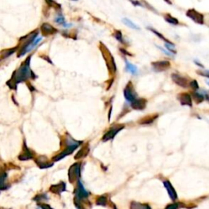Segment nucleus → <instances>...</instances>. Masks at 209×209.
Masks as SVG:
<instances>
[{"mask_svg":"<svg viewBox=\"0 0 209 209\" xmlns=\"http://www.w3.org/2000/svg\"><path fill=\"white\" fill-rule=\"evenodd\" d=\"M89 195V193L87 191V190L83 188L82 183H81L80 180L78 181V187L76 189L75 192V198H74V203H78L79 201L83 199H85L87 198Z\"/></svg>","mask_w":209,"mask_h":209,"instance_id":"nucleus-3","label":"nucleus"},{"mask_svg":"<svg viewBox=\"0 0 209 209\" xmlns=\"http://www.w3.org/2000/svg\"><path fill=\"white\" fill-rule=\"evenodd\" d=\"M164 19H165L166 21L168 22V23H169V24H171V25H179V21H178L177 18L172 17V16H171V15H169V14L165 15V17H164Z\"/></svg>","mask_w":209,"mask_h":209,"instance_id":"nucleus-16","label":"nucleus"},{"mask_svg":"<svg viewBox=\"0 0 209 209\" xmlns=\"http://www.w3.org/2000/svg\"><path fill=\"white\" fill-rule=\"evenodd\" d=\"M148 29H150V30H151V31L153 32L154 34H156L157 36L158 37V38H160L162 40H163V41H165L166 42V44H173V45H174V44H173L172 42L171 41H169V40H168V39H166L165 37L163 36V34H161L159 32H158L157 30H155L154 29H153V28H150V27H148Z\"/></svg>","mask_w":209,"mask_h":209,"instance_id":"nucleus-18","label":"nucleus"},{"mask_svg":"<svg viewBox=\"0 0 209 209\" xmlns=\"http://www.w3.org/2000/svg\"><path fill=\"white\" fill-rule=\"evenodd\" d=\"M29 61H30V57L27 59L24 64H22V66L18 69V70L15 72V78H12V80H14L15 84L22 82L28 79L31 77V74H33L29 69Z\"/></svg>","mask_w":209,"mask_h":209,"instance_id":"nucleus-1","label":"nucleus"},{"mask_svg":"<svg viewBox=\"0 0 209 209\" xmlns=\"http://www.w3.org/2000/svg\"><path fill=\"white\" fill-rule=\"evenodd\" d=\"M131 1V2L132 3L133 5H135V6H139V7H143V5L141 4V2H139V1H136V0H130Z\"/></svg>","mask_w":209,"mask_h":209,"instance_id":"nucleus-29","label":"nucleus"},{"mask_svg":"<svg viewBox=\"0 0 209 209\" xmlns=\"http://www.w3.org/2000/svg\"><path fill=\"white\" fill-rule=\"evenodd\" d=\"M131 208H150V206L146 204H141V203H136L133 202L131 205Z\"/></svg>","mask_w":209,"mask_h":209,"instance_id":"nucleus-22","label":"nucleus"},{"mask_svg":"<svg viewBox=\"0 0 209 209\" xmlns=\"http://www.w3.org/2000/svg\"><path fill=\"white\" fill-rule=\"evenodd\" d=\"M126 69L127 70L129 71L132 74H136V72H137V68H136V66H133L132 64L129 63L127 61H126Z\"/></svg>","mask_w":209,"mask_h":209,"instance_id":"nucleus-20","label":"nucleus"},{"mask_svg":"<svg viewBox=\"0 0 209 209\" xmlns=\"http://www.w3.org/2000/svg\"><path fill=\"white\" fill-rule=\"evenodd\" d=\"M55 21H56L57 24L63 25H65V18H64V17L62 15L60 14L55 18Z\"/></svg>","mask_w":209,"mask_h":209,"instance_id":"nucleus-24","label":"nucleus"},{"mask_svg":"<svg viewBox=\"0 0 209 209\" xmlns=\"http://www.w3.org/2000/svg\"><path fill=\"white\" fill-rule=\"evenodd\" d=\"M123 22L127 26H128L129 28H131V29H140V27L137 26L135 23H133V22L131 21V20L127 19V18H124V19H123Z\"/></svg>","mask_w":209,"mask_h":209,"instance_id":"nucleus-17","label":"nucleus"},{"mask_svg":"<svg viewBox=\"0 0 209 209\" xmlns=\"http://www.w3.org/2000/svg\"><path fill=\"white\" fill-rule=\"evenodd\" d=\"M158 117V114H154V115H150V116L146 117L143 119H141L140 121V124H150L154 122V120Z\"/></svg>","mask_w":209,"mask_h":209,"instance_id":"nucleus-14","label":"nucleus"},{"mask_svg":"<svg viewBox=\"0 0 209 209\" xmlns=\"http://www.w3.org/2000/svg\"><path fill=\"white\" fill-rule=\"evenodd\" d=\"M114 37L116 38L117 40H119V42H122L123 43V35H122V33L120 31H116L115 34H114Z\"/></svg>","mask_w":209,"mask_h":209,"instance_id":"nucleus-25","label":"nucleus"},{"mask_svg":"<svg viewBox=\"0 0 209 209\" xmlns=\"http://www.w3.org/2000/svg\"><path fill=\"white\" fill-rule=\"evenodd\" d=\"M51 192L56 193V194H60L62 191H65L66 190V185L64 184L63 182L60 183V184H57V185H51V188H50Z\"/></svg>","mask_w":209,"mask_h":209,"instance_id":"nucleus-13","label":"nucleus"},{"mask_svg":"<svg viewBox=\"0 0 209 209\" xmlns=\"http://www.w3.org/2000/svg\"><path fill=\"white\" fill-rule=\"evenodd\" d=\"M190 86L192 88H194V89H199V84H198V82L196 80H192L191 82H190Z\"/></svg>","mask_w":209,"mask_h":209,"instance_id":"nucleus-26","label":"nucleus"},{"mask_svg":"<svg viewBox=\"0 0 209 209\" xmlns=\"http://www.w3.org/2000/svg\"><path fill=\"white\" fill-rule=\"evenodd\" d=\"M41 30L44 35L53 34H55V33H56V31H57V30H56V29H55L52 25L48 24V23H44V24L42 25Z\"/></svg>","mask_w":209,"mask_h":209,"instance_id":"nucleus-12","label":"nucleus"},{"mask_svg":"<svg viewBox=\"0 0 209 209\" xmlns=\"http://www.w3.org/2000/svg\"><path fill=\"white\" fill-rule=\"evenodd\" d=\"M186 16L197 24L203 25L204 23V16L194 8L188 10L186 12Z\"/></svg>","mask_w":209,"mask_h":209,"instance_id":"nucleus-2","label":"nucleus"},{"mask_svg":"<svg viewBox=\"0 0 209 209\" xmlns=\"http://www.w3.org/2000/svg\"><path fill=\"white\" fill-rule=\"evenodd\" d=\"M152 66L154 67V70L157 72H163L170 68L171 63L168 61H158L153 62Z\"/></svg>","mask_w":209,"mask_h":209,"instance_id":"nucleus-4","label":"nucleus"},{"mask_svg":"<svg viewBox=\"0 0 209 209\" xmlns=\"http://www.w3.org/2000/svg\"><path fill=\"white\" fill-rule=\"evenodd\" d=\"M88 152H89V148H88V146H84L83 149H81L80 150L78 151V154H77L75 155V157H74V158L78 159V158H79L85 157V156L88 154Z\"/></svg>","mask_w":209,"mask_h":209,"instance_id":"nucleus-15","label":"nucleus"},{"mask_svg":"<svg viewBox=\"0 0 209 209\" xmlns=\"http://www.w3.org/2000/svg\"><path fill=\"white\" fill-rule=\"evenodd\" d=\"M198 74H200V75L204 76V77H207L209 78V71H198Z\"/></svg>","mask_w":209,"mask_h":209,"instance_id":"nucleus-27","label":"nucleus"},{"mask_svg":"<svg viewBox=\"0 0 209 209\" xmlns=\"http://www.w3.org/2000/svg\"><path fill=\"white\" fill-rule=\"evenodd\" d=\"M124 97H125V98H126V100L127 101L132 102L135 99H136V93H135V92H134L133 88H132L131 83H129L128 85L126 87V88L124 89Z\"/></svg>","mask_w":209,"mask_h":209,"instance_id":"nucleus-6","label":"nucleus"},{"mask_svg":"<svg viewBox=\"0 0 209 209\" xmlns=\"http://www.w3.org/2000/svg\"><path fill=\"white\" fill-rule=\"evenodd\" d=\"M157 47H158V48L160 49L161 51H163V53L166 54V55H168V56H171V55H172V54H171V52H168V51H166V50H163V48H161V47H158V46H157Z\"/></svg>","mask_w":209,"mask_h":209,"instance_id":"nucleus-30","label":"nucleus"},{"mask_svg":"<svg viewBox=\"0 0 209 209\" xmlns=\"http://www.w3.org/2000/svg\"><path fill=\"white\" fill-rule=\"evenodd\" d=\"M30 158H32V154L29 150H24V153L22 154L21 155L19 156L20 160H28Z\"/></svg>","mask_w":209,"mask_h":209,"instance_id":"nucleus-19","label":"nucleus"},{"mask_svg":"<svg viewBox=\"0 0 209 209\" xmlns=\"http://www.w3.org/2000/svg\"><path fill=\"white\" fill-rule=\"evenodd\" d=\"M207 84H208V85H209V82H207Z\"/></svg>","mask_w":209,"mask_h":209,"instance_id":"nucleus-32","label":"nucleus"},{"mask_svg":"<svg viewBox=\"0 0 209 209\" xmlns=\"http://www.w3.org/2000/svg\"><path fill=\"white\" fill-rule=\"evenodd\" d=\"M146 100L140 98V99H135V100L131 102V107L132 109H136V110H142L146 107Z\"/></svg>","mask_w":209,"mask_h":209,"instance_id":"nucleus-11","label":"nucleus"},{"mask_svg":"<svg viewBox=\"0 0 209 209\" xmlns=\"http://www.w3.org/2000/svg\"><path fill=\"white\" fill-rule=\"evenodd\" d=\"M177 99L182 105H188L192 106V99L189 93H180L177 96Z\"/></svg>","mask_w":209,"mask_h":209,"instance_id":"nucleus-8","label":"nucleus"},{"mask_svg":"<svg viewBox=\"0 0 209 209\" xmlns=\"http://www.w3.org/2000/svg\"><path fill=\"white\" fill-rule=\"evenodd\" d=\"M172 79L173 82L177 84L178 86H180L181 88H187L188 87V81L186 78H185L182 76H180V74H172Z\"/></svg>","mask_w":209,"mask_h":209,"instance_id":"nucleus-7","label":"nucleus"},{"mask_svg":"<svg viewBox=\"0 0 209 209\" xmlns=\"http://www.w3.org/2000/svg\"><path fill=\"white\" fill-rule=\"evenodd\" d=\"M179 207V205L177 204V203H173V204H169V205H168L167 207H166V208L167 209H168V208H170V209H176V208H177V207Z\"/></svg>","mask_w":209,"mask_h":209,"instance_id":"nucleus-28","label":"nucleus"},{"mask_svg":"<svg viewBox=\"0 0 209 209\" xmlns=\"http://www.w3.org/2000/svg\"><path fill=\"white\" fill-rule=\"evenodd\" d=\"M123 128H124V126L116 127H114V128L110 129L109 131H107L106 133L104 135V136H103V141H106L110 140V139H113L114 136H115V135H116L119 131H121Z\"/></svg>","mask_w":209,"mask_h":209,"instance_id":"nucleus-10","label":"nucleus"},{"mask_svg":"<svg viewBox=\"0 0 209 209\" xmlns=\"http://www.w3.org/2000/svg\"><path fill=\"white\" fill-rule=\"evenodd\" d=\"M163 183V185H164V187L166 188V190L168 191V195H169V197H170L171 200H173V201H175V200L177 199V194L176 192V190H174V188H173V186L172 185V184H171L168 180H164Z\"/></svg>","mask_w":209,"mask_h":209,"instance_id":"nucleus-9","label":"nucleus"},{"mask_svg":"<svg viewBox=\"0 0 209 209\" xmlns=\"http://www.w3.org/2000/svg\"><path fill=\"white\" fill-rule=\"evenodd\" d=\"M46 1V2L48 3V5H50V6H52L53 5V3H55V2L52 1V0H45Z\"/></svg>","mask_w":209,"mask_h":209,"instance_id":"nucleus-31","label":"nucleus"},{"mask_svg":"<svg viewBox=\"0 0 209 209\" xmlns=\"http://www.w3.org/2000/svg\"><path fill=\"white\" fill-rule=\"evenodd\" d=\"M107 203V199L104 196H100L97 200V204L98 205H102V206H105Z\"/></svg>","mask_w":209,"mask_h":209,"instance_id":"nucleus-23","label":"nucleus"},{"mask_svg":"<svg viewBox=\"0 0 209 209\" xmlns=\"http://www.w3.org/2000/svg\"><path fill=\"white\" fill-rule=\"evenodd\" d=\"M69 179L71 183L74 182V180L76 178H78L80 177V165L76 163L74 165L71 166V168L69 170Z\"/></svg>","mask_w":209,"mask_h":209,"instance_id":"nucleus-5","label":"nucleus"},{"mask_svg":"<svg viewBox=\"0 0 209 209\" xmlns=\"http://www.w3.org/2000/svg\"><path fill=\"white\" fill-rule=\"evenodd\" d=\"M193 95L195 97V99L197 103L202 102L204 100V96L203 95V94H201V93H198V92H194Z\"/></svg>","mask_w":209,"mask_h":209,"instance_id":"nucleus-21","label":"nucleus"}]
</instances>
